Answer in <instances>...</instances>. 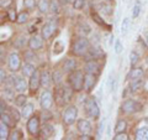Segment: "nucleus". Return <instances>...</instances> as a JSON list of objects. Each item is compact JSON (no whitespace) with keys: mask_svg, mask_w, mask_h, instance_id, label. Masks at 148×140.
<instances>
[{"mask_svg":"<svg viewBox=\"0 0 148 140\" xmlns=\"http://www.w3.org/2000/svg\"><path fill=\"white\" fill-rule=\"evenodd\" d=\"M84 78H85V76L82 71H73V72H71V74H69L68 82L74 91L79 92L84 88Z\"/></svg>","mask_w":148,"mask_h":140,"instance_id":"1","label":"nucleus"},{"mask_svg":"<svg viewBox=\"0 0 148 140\" xmlns=\"http://www.w3.org/2000/svg\"><path fill=\"white\" fill-rule=\"evenodd\" d=\"M90 47V42L86 37H79L74 41L72 46V52L75 56H84Z\"/></svg>","mask_w":148,"mask_h":140,"instance_id":"2","label":"nucleus"},{"mask_svg":"<svg viewBox=\"0 0 148 140\" xmlns=\"http://www.w3.org/2000/svg\"><path fill=\"white\" fill-rule=\"evenodd\" d=\"M84 110L88 116H90L92 119H98L100 116V108L96 100L92 97L88 98V99L84 102Z\"/></svg>","mask_w":148,"mask_h":140,"instance_id":"3","label":"nucleus"},{"mask_svg":"<svg viewBox=\"0 0 148 140\" xmlns=\"http://www.w3.org/2000/svg\"><path fill=\"white\" fill-rule=\"evenodd\" d=\"M26 128H27V132L31 137H38L40 132H41V128H40V118L37 115H32L31 118L27 120V124H26Z\"/></svg>","mask_w":148,"mask_h":140,"instance_id":"4","label":"nucleus"},{"mask_svg":"<svg viewBox=\"0 0 148 140\" xmlns=\"http://www.w3.org/2000/svg\"><path fill=\"white\" fill-rule=\"evenodd\" d=\"M77 115H78V110L74 105H69L68 108L63 112V122L66 125H72L74 122L77 120Z\"/></svg>","mask_w":148,"mask_h":140,"instance_id":"5","label":"nucleus"},{"mask_svg":"<svg viewBox=\"0 0 148 140\" xmlns=\"http://www.w3.org/2000/svg\"><path fill=\"white\" fill-rule=\"evenodd\" d=\"M121 110L125 114H133V113H137V112L141 110V104L137 103V102L133 100V99H127V100H125L123 103H122Z\"/></svg>","mask_w":148,"mask_h":140,"instance_id":"6","label":"nucleus"},{"mask_svg":"<svg viewBox=\"0 0 148 140\" xmlns=\"http://www.w3.org/2000/svg\"><path fill=\"white\" fill-rule=\"evenodd\" d=\"M41 86V73L38 69L32 73V76L30 77V82H29V89L31 93H35L38 89V87Z\"/></svg>","mask_w":148,"mask_h":140,"instance_id":"7","label":"nucleus"},{"mask_svg":"<svg viewBox=\"0 0 148 140\" xmlns=\"http://www.w3.org/2000/svg\"><path fill=\"white\" fill-rule=\"evenodd\" d=\"M8 66L10 68V71H12V72H16L21 68V58L16 52L10 53L9 60H8Z\"/></svg>","mask_w":148,"mask_h":140,"instance_id":"8","label":"nucleus"},{"mask_svg":"<svg viewBox=\"0 0 148 140\" xmlns=\"http://www.w3.org/2000/svg\"><path fill=\"white\" fill-rule=\"evenodd\" d=\"M56 30H57V22L54 20H51L48 22H46L45 26L42 27V37L45 40H48L51 39V36H52Z\"/></svg>","mask_w":148,"mask_h":140,"instance_id":"9","label":"nucleus"},{"mask_svg":"<svg viewBox=\"0 0 148 140\" xmlns=\"http://www.w3.org/2000/svg\"><path fill=\"white\" fill-rule=\"evenodd\" d=\"M52 104H53V96H52V93H51L49 91H45L42 93V96H41V98H40L41 108L49 110V108L52 107Z\"/></svg>","mask_w":148,"mask_h":140,"instance_id":"10","label":"nucleus"},{"mask_svg":"<svg viewBox=\"0 0 148 140\" xmlns=\"http://www.w3.org/2000/svg\"><path fill=\"white\" fill-rule=\"evenodd\" d=\"M104 57V51L100 50L99 47H89V50L86 51V53L84 55V58L86 61H90V60H98Z\"/></svg>","mask_w":148,"mask_h":140,"instance_id":"11","label":"nucleus"},{"mask_svg":"<svg viewBox=\"0 0 148 140\" xmlns=\"http://www.w3.org/2000/svg\"><path fill=\"white\" fill-rule=\"evenodd\" d=\"M84 71L86 73H91V74H99L100 73V64L96 60H90L86 61L85 66H84Z\"/></svg>","mask_w":148,"mask_h":140,"instance_id":"12","label":"nucleus"},{"mask_svg":"<svg viewBox=\"0 0 148 140\" xmlns=\"http://www.w3.org/2000/svg\"><path fill=\"white\" fill-rule=\"evenodd\" d=\"M43 46V37H41L38 35H34L30 37L29 40V47L34 51H37V50H41Z\"/></svg>","mask_w":148,"mask_h":140,"instance_id":"13","label":"nucleus"},{"mask_svg":"<svg viewBox=\"0 0 148 140\" xmlns=\"http://www.w3.org/2000/svg\"><path fill=\"white\" fill-rule=\"evenodd\" d=\"M78 132L82 134H90L91 133V124L86 119H79L77 123Z\"/></svg>","mask_w":148,"mask_h":140,"instance_id":"14","label":"nucleus"},{"mask_svg":"<svg viewBox=\"0 0 148 140\" xmlns=\"http://www.w3.org/2000/svg\"><path fill=\"white\" fill-rule=\"evenodd\" d=\"M96 74H91V73H86V76L84 78V88L85 91L90 92L92 88L95 86V82H96Z\"/></svg>","mask_w":148,"mask_h":140,"instance_id":"15","label":"nucleus"},{"mask_svg":"<svg viewBox=\"0 0 148 140\" xmlns=\"http://www.w3.org/2000/svg\"><path fill=\"white\" fill-rule=\"evenodd\" d=\"M41 137H42L43 139H48V138H51L52 135L54 134V128L52 127L51 124H43V127L41 128Z\"/></svg>","mask_w":148,"mask_h":140,"instance_id":"16","label":"nucleus"},{"mask_svg":"<svg viewBox=\"0 0 148 140\" xmlns=\"http://www.w3.org/2000/svg\"><path fill=\"white\" fill-rule=\"evenodd\" d=\"M14 88H15V91H17L18 93H22L27 89V82L25 81L24 78H20L17 77V79L14 83Z\"/></svg>","mask_w":148,"mask_h":140,"instance_id":"17","label":"nucleus"},{"mask_svg":"<svg viewBox=\"0 0 148 140\" xmlns=\"http://www.w3.org/2000/svg\"><path fill=\"white\" fill-rule=\"evenodd\" d=\"M53 78L51 77V74L48 71H43L41 73V86H43L45 88H48L51 86V83H52Z\"/></svg>","mask_w":148,"mask_h":140,"instance_id":"18","label":"nucleus"},{"mask_svg":"<svg viewBox=\"0 0 148 140\" xmlns=\"http://www.w3.org/2000/svg\"><path fill=\"white\" fill-rule=\"evenodd\" d=\"M75 67H77L75 60L74 58H68L63 64V71L64 72H73V71H75Z\"/></svg>","mask_w":148,"mask_h":140,"instance_id":"19","label":"nucleus"},{"mask_svg":"<svg viewBox=\"0 0 148 140\" xmlns=\"http://www.w3.org/2000/svg\"><path fill=\"white\" fill-rule=\"evenodd\" d=\"M143 76V69L140 67H136V68H132L131 72L128 73V78L131 81H135V79H140Z\"/></svg>","mask_w":148,"mask_h":140,"instance_id":"20","label":"nucleus"},{"mask_svg":"<svg viewBox=\"0 0 148 140\" xmlns=\"http://www.w3.org/2000/svg\"><path fill=\"white\" fill-rule=\"evenodd\" d=\"M1 122L5 123L8 127H15V123H16V120L12 118V115L11 114H8V113H1Z\"/></svg>","mask_w":148,"mask_h":140,"instance_id":"21","label":"nucleus"},{"mask_svg":"<svg viewBox=\"0 0 148 140\" xmlns=\"http://www.w3.org/2000/svg\"><path fill=\"white\" fill-rule=\"evenodd\" d=\"M36 69H35L34 64H32L31 62H26L24 66H22V73H24L25 77H31L32 73H34Z\"/></svg>","mask_w":148,"mask_h":140,"instance_id":"22","label":"nucleus"},{"mask_svg":"<svg viewBox=\"0 0 148 140\" xmlns=\"http://www.w3.org/2000/svg\"><path fill=\"white\" fill-rule=\"evenodd\" d=\"M56 99L59 105L66 104V98H64V87H58L57 93H56Z\"/></svg>","mask_w":148,"mask_h":140,"instance_id":"23","label":"nucleus"},{"mask_svg":"<svg viewBox=\"0 0 148 140\" xmlns=\"http://www.w3.org/2000/svg\"><path fill=\"white\" fill-rule=\"evenodd\" d=\"M26 45H29V41H27V39H26L25 36H18L17 39H16V41H15V44H14L15 49H17V50L25 49Z\"/></svg>","mask_w":148,"mask_h":140,"instance_id":"24","label":"nucleus"},{"mask_svg":"<svg viewBox=\"0 0 148 140\" xmlns=\"http://www.w3.org/2000/svg\"><path fill=\"white\" fill-rule=\"evenodd\" d=\"M32 113H34V105H32L31 103L29 104H25L24 108H22V116H24L25 119H30L32 116Z\"/></svg>","mask_w":148,"mask_h":140,"instance_id":"25","label":"nucleus"},{"mask_svg":"<svg viewBox=\"0 0 148 140\" xmlns=\"http://www.w3.org/2000/svg\"><path fill=\"white\" fill-rule=\"evenodd\" d=\"M136 139L137 140H148V127L140 128L136 132Z\"/></svg>","mask_w":148,"mask_h":140,"instance_id":"26","label":"nucleus"},{"mask_svg":"<svg viewBox=\"0 0 148 140\" xmlns=\"http://www.w3.org/2000/svg\"><path fill=\"white\" fill-rule=\"evenodd\" d=\"M9 128L10 127H8L4 122L0 123V139L1 140L9 139V135H10V133H9Z\"/></svg>","mask_w":148,"mask_h":140,"instance_id":"27","label":"nucleus"},{"mask_svg":"<svg viewBox=\"0 0 148 140\" xmlns=\"http://www.w3.org/2000/svg\"><path fill=\"white\" fill-rule=\"evenodd\" d=\"M49 1L48 0H38V3H37V8H38V10L41 12H47L49 10Z\"/></svg>","mask_w":148,"mask_h":140,"instance_id":"28","label":"nucleus"},{"mask_svg":"<svg viewBox=\"0 0 148 140\" xmlns=\"http://www.w3.org/2000/svg\"><path fill=\"white\" fill-rule=\"evenodd\" d=\"M127 128V123H126V120H119V122L116 123V125H115V133H123L125 130H126Z\"/></svg>","mask_w":148,"mask_h":140,"instance_id":"29","label":"nucleus"},{"mask_svg":"<svg viewBox=\"0 0 148 140\" xmlns=\"http://www.w3.org/2000/svg\"><path fill=\"white\" fill-rule=\"evenodd\" d=\"M143 86V81L142 78L140 79H135V81H132L131 86H130V91L131 92H137L138 89H141V87Z\"/></svg>","mask_w":148,"mask_h":140,"instance_id":"30","label":"nucleus"},{"mask_svg":"<svg viewBox=\"0 0 148 140\" xmlns=\"http://www.w3.org/2000/svg\"><path fill=\"white\" fill-rule=\"evenodd\" d=\"M130 25H131V21H130L128 17H125L122 20V24H121V34L122 35H126L128 30H130Z\"/></svg>","mask_w":148,"mask_h":140,"instance_id":"31","label":"nucleus"},{"mask_svg":"<svg viewBox=\"0 0 148 140\" xmlns=\"http://www.w3.org/2000/svg\"><path fill=\"white\" fill-rule=\"evenodd\" d=\"M26 100H27V97L25 94H22V93H20L17 97H15V104L17 107H24L26 104Z\"/></svg>","mask_w":148,"mask_h":140,"instance_id":"32","label":"nucleus"},{"mask_svg":"<svg viewBox=\"0 0 148 140\" xmlns=\"http://www.w3.org/2000/svg\"><path fill=\"white\" fill-rule=\"evenodd\" d=\"M138 61H140V56H138V53L136 51H131V53H130V63H131V66L135 67L138 63Z\"/></svg>","mask_w":148,"mask_h":140,"instance_id":"33","label":"nucleus"},{"mask_svg":"<svg viewBox=\"0 0 148 140\" xmlns=\"http://www.w3.org/2000/svg\"><path fill=\"white\" fill-rule=\"evenodd\" d=\"M27 21H29V12L22 11L17 15V20H16L17 24H25V22H27Z\"/></svg>","mask_w":148,"mask_h":140,"instance_id":"34","label":"nucleus"},{"mask_svg":"<svg viewBox=\"0 0 148 140\" xmlns=\"http://www.w3.org/2000/svg\"><path fill=\"white\" fill-rule=\"evenodd\" d=\"M49 10H51V12H53V14H58L59 12V1L58 0H51Z\"/></svg>","mask_w":148,"mask_h":140,"instance_id":"35","label":"nucleus"},{"mask_svg":"<svg viewBox=\"0 0 148 140\" xmlns=\"http://www.w3.org/2000/svg\"><path fill=\"white\" fill-rule=\"evenodd\" d=\"M25 60H27L29 62H31V61H36V60H37V56L35 55V51H34V50L26 51V52H25Z\"/></svg>","mask_w":148,"mask_h":140,"instance_id":"36","label":"nucleus"},{"mask_svg":"<svg viewBox=\"0 0 148 140\" xmlns=\"http://www.w3.org/2000/svg\"><path fill=\"white\" fill-rule=\"evenodd\" d=\"M52 78H53V82L56 83V85H61V83H62V78H63V74H62V72H59V71H54Z\"/></svg>","mask_w":148,"mask_h":140,"instance_id":"37","label":"nucleus"},{"mask_svg":"<svg viewBox=\"0 0 148 140\" xmlns=\"http://www.w3.org/2000/svg\"><path fill=\"white\" fill-rule=\"evenodd\" d=\"M140 12H141V3L137 0L136 4H135V6H133V10H132V17H133V19L138 17Z\"/></svg>","mask_w":148,"mask_h":140,"instance_id":"38","label":"nucleus"},{"mask_svg":"<svg viewBox=\"0 0 148 140\" xmlns=\"http://www.w3.org/2000/svg\"><path fill=\"white\" fill-rule=\"evenodd\" d=\"M100 8H101V11H103L105 15H111V14H112V6L109 5V4H101Z\"/></svg>","mask_w":148,"mask_h":140,"instance_id":"39","label":"nucleus"},{"mask_svg":"<svg viewBox=\"0 0 148 140\" xmlns=\"http://www.w3.org/2000/svg\"><path fill=\"white\" fill-rule=\"evenodd\" d=\"M91 17H92V20H94L96 24H99L100 26H106L105 21H104V20H101V17H100L95 11H92V12H91Z\"/></svg>","mask_w":148,"mask_h":140,"instance_id":"40","label":"nucleus"},{"mask_svg":"<svg viewBox=\"0 0 148 140\" xmlns=\"http://www.w3.org/2000/svg\"><path fill=\"white\" fill-rule=\"evenodd\" d=\"M8 17L11 21H16L17 20V15H16V9L14 8H9L8 9Z\"/></svg>","mask_w":148,"mask_h":140,"instance_id":"41","label":"nucleus"},{"mask_svg":"<svg viewBox=\"0 0 148 140\" xmlns=\"http://www.w3.org/2000/svg\"><path fill=\"white\" fill-rule=\"evenodd\" d=\"M22 138V133L20 130H14L12 133H10L9 135V139L10 140H17V139H21Z\"/></svg>","mask_w":148,"mask_h":140,"instance_id":"42","label":"nucleus"},{"mask_svg":"<svg viewBox=\"0 0 148 140\" xmlns=\"http://www.w3.org/2000/svg\"><path fill=\"white\" fill-rule=\"evenodd\" d=\"M36 5H37L36 0H24V6L26 9H30V10H32V9H35Z\"/></svg>","mask_w":148,"mask_h":140,"instance_id":"43","label":"nucleus"},{"mask_svg":"<svg viewBox=\"0 0 148 140\" xmlns=\"http://www.w3.org/2000/svg\"><path fill=\"white\" fill-rule=\"evenodd\" d=\"M85 0H73V8L75 10H80V9L84 6Z\"/></svg>","mask_w":148,"mask_h":140,"instance_id":"44","label":"nucleus"},{"mask_svg":"<svg viewBox=\"0 0 148 140\" xmlns=\"http://www.w3.org/2000/svg\"><path fill=\"white\" fill-rule=\"evenodd\" d=\"M10 114L12 115V118L16 120V123H17L18 120L21 119V116H22V114L18 113V110H16L15 108H10Z\"/></svg>","mask_w":148,"mask_h":140,"instance_id":"45","label":"nucleus"},{"mask_svg":"<svg viewBox=\"0 0 148 140\" xmlns=\"http://www.w3.org/2000/svg\"><path fill=\"white\" fill-rule=\"evenodd\" d=\"M128 139V135L126 133H116L114 137V140H127Z\"/></svg>","mask_w":148,"mask_h":140,"instance_id":"46","label":"nucleus"},{"mask_svg":"<svg viewBox=\"0 0 148 140\" xmlns=\"http://www.w3.org/2000/svg\"><path fill=\"white\" fill-rule=\"evenodd\" d=\"M115 82H116V79H115V77H112V74H110V77H109V82H108V86H109V89H110V91L115 89Z\"/></svg>","mask_w":148,"mask_h":140,"instance_id":"47","label":"nucleus"},{"mask_svg":"<svg viewBox=\"0 0 148 140\" xmlns=\"http://www.w3.org/2000/svg\"><path fill=\"white\" fill-rule=\"evenodd\" d=\"M122 50H123V46L121 44V41L116 40V44H115V52H116V53H121Z\"/></svg>","mask_w":148,"mask_h":140,"instance_id":"48","label":"nucleus"},{"mask_svg":"<svg viewBox=\"0 0 148 140\" xmlns=\"http://www.w3.org/2000/svg\"><path fill=\"white\" fill-rule=\"evenodd\" d=\"M51 118H52V114L48 112V109H43V113H42V120H43V123L47 122V120H49Z\"/></svg>","mask_w":148,"mask_h":140,"instance_id":"49","label":"nucleus"},{"mask_svg":"<svg viewBox=\"0 0 148 140\" xmlns=\"http://www.w3.org/2000/svg\"><path fill=\"white\" fill-rule=\"evenodd\" d=\"M5 81H6V73H5V71H4V68H1L0 69V82L4 83Z\"/></svg>","mask_w":148,"mask_h":140,"instance_id":"50","label":"nucleus"},{"mask_svg":"<svg viewBox=\"0 0 148 140\" xmlns=\"http://www.w3.org/2000/svg\"><path fill=\"white\" fill-rule=\"evenodd\" d=\"M0 105H1V108H0V112H1V113H5L6 104H5V100H4V98H1V100H0Z\"/></svg>","mask_w":148,"mask_h":140,"instance_id":"51","label":"nucleus"},{"mask_svg":"<svg viewBox=\"0 0 148 140\" xmlns=\"http://www.w3.org/2000/svg\"><path fill=\"white\" fill-rule=\"evenodd\" d=\"M11 1H12V0H0V5H1V8H5V6H8Z\"/></svg>","mask_w":148,"mask_h":140,"instance_id":"52","label":"nucleus"},{"mask_svg":"<svg viewBox=\"0 0 148 140\" xmlns=\"http://www.w3.org/2000/svg\"><path fill=\"white\" fill-rule=\"evenodd\" d=\"M5 93H6V96L9 97V99H12L14 98V94H12V91L11 89H9V88H5ZM5 96V97H6Z\"/></svg>","mask_w":148,"mask_h":140,"instance_id":"53","label":"nucleus"},{"mask_svg":"<svg viewBox=\"0 0 148 140\" xmlns=\"http://www.w3.org/2000/svg\"><path fill=\"white\" fill-rule=\"evenodd\" d=\"M79 139H80V140H91L92 137H90L89 134H82V137H80Z\"/></svg>","mask_w":148,"mask_h":140,"instance_id":"54","label":"nucleus"},{"mask_svg":"<svg viewBox=\"0 0 148 140\" xmlns=\"http://www.w3.org/2000/svg\"><path fill=\"white\" fill-rule=\"evenodd\" d=\"M72 0H61V4H63V5H67V4H69Z\"/></svg>","mask_w":148,"mask_h":140,"instance_id":"55","label":"nucleus"},{"mask_svg":"<svg viewBox=\"0 0 148 140\" xmlns=\"http://www.w3.org/2000/svg\"><path fill=\"white\" fill-rule=\"evenodd\" d=\"M146 41H147V44H148V34L146 35Z\"/></svg>","mask_w":148,"mask_h":140,"instance_id":"56","label":"nucleus"},{"mask_svg":"<svg viewBox=\"0 0 148 140\" xmlns=\"http://www.w3.org/2000/svg\"><path fill=\"white\" fill-rule=\"evenodd\" d=\"M147 62H148V57H147Z\"/></svg>","mask_w":148,"mask_h":140,"instance_id":"57","label":"nucleus"},{"mask_svg":"<svg viewBox=\"0 0 148 140\" xmlns=\"http://www.w3.org/2000/svg\"><path fill=\"white\" fill-rule=\"evenodd\" d=\"M106 1H110V0H106Z\"/></svg>","mask_w":148,"mask_h":140,"instance_id":"58","label":"nucleus"}]
</instances>
